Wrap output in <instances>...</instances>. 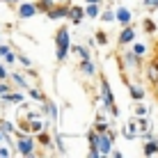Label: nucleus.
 <instances>
[{
	"label": "nucleus",
	"instance_id": "f257e3e1",
	"mask_svg": "<svg viewBox=\"0 0 158 158\" xmlns=\"http://www.w3.org/2000/svg\"><path fill=\"white\" fill-rule=\"evenodd\" d=\"M69 46H71V35H69V28L62 25L55 32V57L57 62H64L69 55Z\"/></svg>",
	"mask_w": 158,
	"mask_h": 158
},
{
	"label": "nucleus",
	"instance_id": "f03ea898",
	"mask_svg": "<svg viewBox=\"0 0 158 158\" xmlns=\"http://www.w3.org/2000/svg\"><path fill=\"white\" fill-rule=\"evenodd\" d=\"M101 101L106 106L108 112H112V117H117V106H115V99H112V89H110V83L106 78H101Z\"/></svg>",
	"mask_w": 158,
	"mask_h": 158
},
{
	"label": "nucleus",
	"instance_id": "7ed1b4c3",
	"mask_svg": "<svg viewBox=\"0 0 158 158\" xmlns=\"http://www.w3.org/2000/svg\"><path fill=\"white\" fill-rule=\"evenodd\" d=\"M16 154L19 156H35V140L25 133H19L16 135Z\"/></svg>",
	"mask_w": 158,
	"mask_h": 158
},
{
	"label": "nucleus",
	"instance_id": "20e7f679",
	"mask_svg": "<svg viewBox=\"0 0 158 158\" xmlns=\"http://www.w3.org/2000/svg\"><path fill=\"white\" fill-rule=\"evenodd\" d=\"M67 14H69V2L67 0H60V2H55L51 9L46 12V16L51 21H60V19H67Z\"/></svg>",
	"mask_w": 158,
	"mask_h": 158
},
{
	"label": "nucleus",
	"instance_id": "39448f33",
	"mask_svg": "<svg viewBox=\"0 0 158 158\" xmlns=\"http://www.w3.org/2000/svg\"><path fill=\"white\" fill-rule=\"evenodd\" d=\"M96 147H99L101 156H110L112 151V138L108 133H96Z\"/></svg>",
	"mask_w": 158,
	"mask_h": 158
},
{
	"label": "nucleus",
	"instance_id": "423d86ee",
	"mask_svg": "<svg viewBox=\"0 0 158 158\" xmlns=\"http://www.w3.org/2000/svg\"><path fill=\"white\" fill-rule=\"evenodd\" d=\"M85 19V9L80 5H69V14H67V21L71 25H80Z\"/></svg>",
	"mask_w": 158,
	"mask_h": 158
},
{
	"label": "nucleus",
	"instance_id": "0eeeda50",
	"mask_svg": "<svg viewBox=\"0 0 158 158\" xmlns=\"http://www.w3.org/2000/svg\"><path fill=\"white\" fill-rule=\"evenodd\" d=\"M119 62H122V67H124V69H138V67H140V62H142V57L135 55L133 51H128V53H124V55L119 57Z\"/></svg>",
	"mask_w": 158,
	"mask_h": 158
},
{
	"label": "nucleus",
	"instance_id": "6e6552de",
	"mask_svg": "<svg viewBox=\"0 0 158 158\" xmlns=\"http://www.w3.org/2000/svg\"><path fill=\"white\" fill-rule=\"evenodd\" d=\"M16 14H19V19H32V16H37V7H35V2H23L21 0Z\"/></svg>",
	"mask_w": 158,
	"mask_h": 158
},
{
	"label": "nucleus",
	"instance_id": "1a4fd4ad",
	"mask_svg": "<svg viewBox=\"0 0 158 158\" xmlns=\"http://www.w3.org/2000/svg\"><path fill=\"white\" fill-rule=\"evenodd\" d=\"M131 19H133V14H131V9H126V7H117L115 9V21L119 25H131Z\"/></svg>",
	"mask_w": 158,
	"mask_h": 158
},
{
	"label": "nucleus",
	"instance_id": "9d476101",
	"mask_svg": "<svg viewBox=\"0 0 158 158\" xmlns=\"http://www.w3.org/2000/svg\"><path fill=\"white\" fill-rule=\"evenodd\" d=\"M122 46H128V44H133L135 41V30H133V25H124V30H122V35H119V39H117Z\"/></svg>",
	"mask_w": 158,
	"mask_h": 158
},
{
	"label": "nucleus",
	"instance_id": "9b49d317",
	"mask_svg": "<svg viewBox=\"0 0 158 158\" xmlns=\"http://www.w3.org/2000/svg\"><path fill=\"white\" fill-rule=\"evenodd\" d=\"M80 71H83L87 78H94V76H96V64L92 62V57L80 60Z\"/></svg>",
	"mask_w": 158,
	"mask_h": 158
},
{
	"label": "nucleus",
	"instance_id": "f8f14e48",
	"mask_svg": "<svg viewBox=\"0 0 158 158\" xmlns=\"http://www.w3.org/2000/svg\"><path fill=\"white\" fill-rule=\"evenodd\" d=\"M147 80L151 85H158V60H151L147 64Z\"/></svg>",
	"mask_w": 158,
	"mask_h": 158
},
{
	"label": "nucleus",
	"instance_id": "ddd939ff",
	"mask_svg": "<svg viewBox=\"0 0 158 158\" xmlns=\"http://www.w3.org/2000/svg\"><path fill=\"white\" fill-rule=\"evenodd\" d=\"M87 140H89V158H99V147H96V131L92 128L89 133H87Z\"/></svg>",
	"mask_w": 158,
	"mask_h": 158
},
{
	"label": "nucleus",
	"instance_id": "4468645a",
	"mask_svg": "<svg viewBox=\"0 0 158 158\" xmlns=\"http://www.w3.org/2000/svg\"><path fill=\"white\" fill-rule=\"evenodd\" d=\"M0 99H2L5 103H23L25 96L21 94V92H14V89H9L7 94H0Z\"/></svg>",
	"mask_w": 158,
	"mask_h": 158
},
{
	"label": "nucleus",
	"instance_id": "2eb2a0df",
	"mask_svg": "<svg viewBox=\"0 0 158 158\" xmlns=\"http://www.w3.org/2000/svg\"><path fill=\"white\" fill-rule=\"evenodd\" d=\"M142 154H144V156H156V154H158V142H156L154 138L144 140V149H142Z\"/></svg>",
	"mask_w": 158,
	"mask_h": 158
},
{
	"label": "nucleus",
	"instance_id": "dca6fc26",
	"mask_svg": "<svg viewBox=\"0 0 158 158\" xmlns=\"http://www.w3.org/2000/svg\"><path fill=\"white\" fill-rule=\"evenodd\" d=\"M85 9V16L87 19H99V14H101V9H99V2H87V7Z\"/></svg>",
	"mask_w": 158,
	"mask_h": 158
},
{
	"label": "nucleus",
	"instance_id": "f3484780",
	"mask_svg": "<svg viewBox=\"0 0 158 158\" xmlns=\"http://www.w3.org/2000/svg\"><path fill=\"white\" fill-rule=\"evenodd\" d=\"M7 80H12L16 87H21V89H28V80L23 78V73H9Z\"/></svg>",
	"mask_w": 158,
	"mask_h": 158
},
{
	"label": "nucleus",
	"instance_id": "a211bd4d",
	"mask_svg": "<svg viewBox=\"0 0 158 158\" xmlns=\"http://www.w3.org/2000/svg\"><path fill=\"white\" fill-rule=\"evenodd\" d=\"M0 131H2V133H7V135H19L21 131H16V126L12 122H7V119H2V122H0Z\"/></svg>",
	"mask_w": 158,
	"mask_h": 158
},
{
	"label": "nucleus",
	"instance_id": "6ab92c4d",
	"mask_svg": "<svg viewBox=\"0 0 158 158\" xmlns=\"http://www.w3.org/2000/svg\"><path fill=\"white\" fill-rule=\"evenodd\" d=\"M69 51H71V53H76V55H80V60L92 57V55H89V51H87L85 46H78V44H71V46H69Z\"/></svg>",
	"mask_w": 158,
	"mask_h": 158
},
{
	"label": "nucleus",
	"instance_id": "aec40b11",
	"mask_svg": "<svg viewBox=\"0 0 158 158\" xmlns=\"http://www.w3.org/2000/svg\"><path fill=\"white\" fill-rule=\"evenodd\" d=\"M53 5H55V0H37V2H35V7H37V14H39V12H44V14H46L48 9L53 7Z\"/></svg>",
	"mask_w": 158,
	"mask_h": 158
},
{
	"label": "nucleus",
	"instance_id": "412c9836",
	"mask_svg": "<svg viewBox=\"0 0 158 158\" xmlns=\"http://www.w3.org/2000/svg\"><path fill=\"white\" fill-rule=\"evenodd\" d=\"M99 19L103 21V23H112V21H115V9H112V7L103 9V12L99 14Z\"/></svg>",
	"mask_w": 158,
	"mask_h": 158
},
{
	"label": "nucleus",
	"instance_id": "4be33fe9",
	"mask_svg": "<svg viewBox=\"0 0 158 158\" xmlns=\"http://www.w3.org/2000/svg\"><path fill=\"white\" fill-rule=\"evenodd\" d=\"M128 92H131V99L133 101H142L144 99V89H140V87H135V85H131Z\"/></svg>",
	"mask_w": 158,
	"mask_h": 158
},
{
	"label": "nucleus",
	"instance_id": "5701e85b",
	"mask_svg": "<svg viewBox=\"0 0 158 158\" xmlns=\"http://www.w3.org/2000/svg\"><path fill=\"white\" fill-rule=\"evenodd\" d=\"M124 138H126V140H133V138H138V126H135L133 122H131L128 126H126V131H124Z\"/></svg>",
	"mask_w": 158,
	"mask_h": 158
},
{
	"label": "nucleus",
	"instance_id": "b1692460",
	"mask_svg": "<svg viewBox=\"0 0 158 158\" xmlns=\"http://www.w3.org/2000/svg\"><path fill=\"white\" fill-rule=\"evenodd\" d=\"M28 131H30V133H39V131H44V124H41V122H37V117H35V119H30Z\"/></svg>",
	"mask_w": 158,
	"mask_h": 158
},
{
	"label": "nucleus",
	"instance_id": "393cba45",
	"mask_svg": "<svg viewBox=\"0 0 158 158\" xmlns=\"http://www.w3.org/2000/svg\"><path fill=\"white\" fill-rule=\"evenodd\" d=\"M131 51H133L135 55H140V57H142L144 53H147V48H144V44H131Z\"/></svg>",
	"mask_w": 158,
	"mask_h": 158
},
{
	"label": "nucleus",
	"instance_id": "a878e982",
	"mask_svg": "<svg viewBox=\"0 0 158 158\" xmlns=\"http://www.w3.org/2000/svg\"><path fill=\"white\" fill-rule=\"evenodd\" d=\"M94 37H96V44H99V46H106V44H108V35H106L103 30H99Z\"/></svg>",
	"mask_w": 158,
	"mask_h": 158
},
{
	"label": "nucleus",
	"instance_id": "bb28decb",
	"mask_svg": "<svg viewBox=\"0 0 158 158\" xmlns=\"http://www.w3.org/2000/svg\"><path fill=\"white\" fill-rule=\"evenodd\" d=\"M94 131H96V133H106V131H108V124L103 122V119H96V124H94Z\"/></svg>",
	"mask_w": 158,
	"mask_h": 158
},
{
	"label": "nucleus",
	"instance_id": "cd10ccee",
	"mask_svg": "<svg viewBox=\"0 0 158 158\" xmlns=\"http://www.w3.org/2000/svg\"><path fill=\"white\" fill-rule=\"evenodd\" d=\"M37 135H39V142H41L44 147H48V144H51V135H48V133H44V131H39Z\"/></svg>",
	"mask_w": 158,
	"mask_h": 158
},
{
	"label": "nucleus",
	"instance_id": "c85d7f7f",
	"mask_svg": "<svg viewBox=\"0 0 158 158\" xmlns=\"http://www.w3.org/2000/svg\"><path fill=\"white\" fill-rule=\"evenodd\" d=\"M28 94H30V99H32V101H44V94H41V89H30Z\"/></svg>",
	"mask_w": 158,
	"mask_h": 158
},
{
	"label": "nucleus",
	"instance_id": "c756f323",
	"mask_svg": "<svg viewBox=\"0 0 158 158\" xmlns=\"http://www.w3.org/2000/svg\"><path fill=\"white\" fill-rule=\"evenodd\" d=\"M55 144H57V151L60 154H64V142H62V135L55 131Z\"/></svg>",
	"mask_w": 158,
	"mask_h": 158
},
{
	"label": "nucleus",
	"instance_id": "7c9ffc66",
	"mask_svg": "<svg viewBox=\"0 0 158 158\" xmlns=\"http://www.w3.org/2000/svg\"><path fill=\"white\" fill-rule=\"evenodd\" d=\"M135 115H138V117H147V108L140 101H138V106H135Z\"/></svg>",
	"mask_w": 158,
	"mask_h": 158
},
{
	"label": "nucleus",
	"instance_id": "2f4dec72",
	"mask_svg": "<svg viewBox=\"0 0 158 158\" xmlns=\"http://www.w3.org/2000/svg\"><path fill=\"white\" fill-rule=\"evenodd\" d=\"M144 32H156V23H154L151 19L144 21Z\"/></svg>",
	"mask_w": 158,
	"mask_h": 158
},
{
	"label": "nucleus",
	"instance_id": "473e14b6",
	"mask_svg": "<svg viewBox=\"0 0 158 158\" xmlns=\"http://www.w3.org/2000/svg\"><path fill=\"white\" fill-rule=\"evenodd\" d=\"M16 60H19V62L23 64V67H28V69L32 67V62H30V57H28V55H16Z\"/></svg>",
	"mask_w": 158,
	"mask_h": 158
},
{
	"label": "nucleus",
	"instance_id": "72a5a7b5",
	"mask_svg": "<svg viewBox=\"0 0 158 158\" xmlns=\"http://www.w3.org/2000/svg\"><path fill=\"white\" fill-rule=\"evenodd\" d=\"M7 76H9V71H7V64H5V62H0V80H7Z\"/></svg>",
	"mask_w": 158,
	"mask_h": 158
},
{
	"label": "nucleus",
	"instance_id": "f704fd0d",
	"mask_svg": "<svg viewBox=\"0 0 158 158\" xmlns=\"http://www.w3.org/2000/svg\"><path fill=\"white\" fill-rule=\"evenodd\" d=\"M9 89H12V85H9L7 80H0V94H7Z\"/></svg>",
	"mask_w": 158,
	"mask_h": 158
},
{
	"label": "nucleus",
	"instance_id": "c9c22d12",
	"mask_svg": "<svg viewBox=\"0 0 158 158\" xmlns=\"http://www.w3.org/2000/svg\"><path fill=\"white\" fill-rule=\"evenodd\" d=\"M142 5L149 9H158V0H142Z\"/></svg>",
	"mask_w": 158,
	"mask_h": 158
},
{
	"label": "nucleus",
	"instance_id": "e433bc0d",
	"mask_svg": "<svg viewBox=\"0 0 158 158\" xmlns=\"http://www.w3.org/2000/svg\"><path fill=\"white\" fill-rule=\"evenodd\" d=\"M12 62H16V53H14V51H9L7 55H5V64H12Z\"/></svg>",
	"mask_w": 158,
	"mask_h": 158
},
{
	"label": "nucleus",
	"instance_id": "4c0bfd02",
	"mask_svg": "<svg viewBox=\"0 0 158 158\" xmlns=\"http://www.w3.org/2000/svg\"><path fill=\"white\" fill-rule=\"evenodd\" d=\"M9 51H12V48H9L7 44H0V57H5V55L9 53Z\"/></svg>",
	"mask_w": 158,
	"mask_h": 158
},
{
	"label": "nucleus",
	"instance_id": "58836bf2",
	"mask_svg": "<svg viewBox=\"0 0 158 158\" xmlns=\"http://www.w3.org/2000/svg\"><path fill=\"white\" fill-rule=\"evenodd\" d=\"M138 126H140V128H142V131H147V128H149V122H147V119H144V117H140V122H138Z\"/></svg>",
	"mask_w": 158,
	"mask_h": 158
},
{
	"label": "nucleus",
	"instance_id": "ea45409f",
	"mask_svg": "<svg viewBox=\"0 0 158 158\" xmlns=\"http://www.w3.org/2000/svg\"><path fill=\"white\" fill-rule=\"evenodd\" d=\"M9 154H12V151H9L7 147H0V158H7Z\"/></svg>",
	"mask_w": 158,
	"mask_h": 158
},
{
	"label": "nucleus",
	"instance_id": "a19ab883",
	"mask_svg": "<svg viewBox=\"0 0 158 158\" xmlns=\"http://www.w3.org/2000/svg\"><path fill=\"white\" fill-rule=\"evenodd\" d=\"M83 2H103V0H83Z\"/></svg>",
	"mask_w": 158,
	"mask_h": 158
},
{
	"label": "nucleus",
	"instance_id": "79ce46f5",
	"mask_svg": "<svg viewBox=\"0 0 158 158\" xmlns=\"http://www.w3.org/2000/svg\"><path fill=\"white\" fill-rule=\"evenodd\" d=\"M2 2H16V0H2Z\"/></svg>",
	"mask_w": 158,
	"mask_h": 158
},
{
	"label": "nucleus",
	"instance_id": "37998d69",
	"mask_svg": "<svg viewBox=\"0 0 158 158\" xmlns=\"http://www.w3.org/2000/svg\"><path fill=\"white\" fill-rule=\"evenodd\" d=\"M0 142H2V131H0Z\"/></svg>",
	"mask_w": 158,
	"mask_h": 158
},
{
	"label": "nucleus",
	"instance_id": "c03bdc74",
	"mask_svg": "<svg viewBox=\"0 0 158 158\" xmlns=\"http://www.w3.org/2000/svg\"><path fill=\"white\" fill-rule=\"evenodd\" d=\"M108 2H115V0H108Z\"/></svg>",
	"mask_w": 158,
	"mask_h": 158
},
{
	"label": "nucleus",
	"instance_id": "a18cd8bd",
	"mask_svg": "<svg viewBox=\"0 0 158 158\" xmlns=\"http://www.w3.org/2000/svg\"><path fill=\"white\" fill-rule=\"evenodd\" d=\"M55 2H60V0H55Z\"/></svg>",
	"mask_w": 158,
	"mask_h": 158
},
{
	"label": "nucleus",
	"instance_id": "49530a36",
	"mask_svg": "<svg viewBox=\"0 0 158 158\" xmlns=\"http://www.w3.org/2000/svg\"><path fill=\"white\" fill-rule=\"evenodd\" d=\"M156 142H158V138H156Z\"/></svg>",
	"mask_w": 158,
	"mask_h": 158
}]
</instances>
